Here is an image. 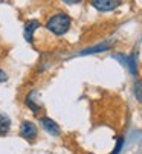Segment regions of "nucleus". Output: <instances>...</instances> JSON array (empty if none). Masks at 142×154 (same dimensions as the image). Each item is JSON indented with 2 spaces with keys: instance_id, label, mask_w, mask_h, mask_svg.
<instances>
[{
  "instance_id": "nucleus-1",
  "label": "nucleus",
  "mask_w": 142,
  "mask_h": 154,
  "mask_svg": "<svg viewBox=\"0 0 142 154\" xmlns=\"http://www.w3.org/2000/svg\"><path fill=\"white\" fill-rule=\"evenodd\" d=\"M70 25H72V18L69 17V14L66 12H57L54 15L49 17V20L46 21V29L54 35H64L69 32Z\"/></svg>"
},
{
  "instance_id": "nucleus-2",
  "label": "nucleus",
  "mask_w": 142,
  "mask_h": 154,
  "mask_svg": "<svg viewBox=\"0 0 142 154\" xmlns=\"http://www.w3.org/2000/svg\"><path fill=\"white\" fill-rule=\"evenodd\" d=\"M20 136L26 139L28 142H34L38 136V128L34 122L31 121H23L20 124Z\"/></svg>"
},
{
  "instance_id": "nucleus-3",
  "label": "nucleus",
  "mask_w": 142,
  "mask_h": 154,
  "mask_svg": "<svg viewBox=\"0 0 142 154\" xmlns=\"http://www.w3.org/2000/svg\"><path fill=\"white\" fill-rule=\"evenodd\" d=\"M90 5L101 12H109L122 5V0H90Z\"/></svg>"
},
{
  "instance_id": "nucleus-4",
  "label": "nucleus",
  "mask_w": 142,
  "mask_h": 154,
  "mask_svg": "<svg viewBox=\"0 0 142 154\" xmlns=\"http://www.w3.org/2000/svg\"><path fill=\"white\" fill-rule=\"evenodd\" d=\"M40 125L44 128V131H47L49 134H52V136H60V127H58V124L54 121V119H51L49 116H41L40 118Z\"/></svg>"
},
{
  "instance_id": "nucleus-5",
  "label": "nucleus",
  "mask_w": 142,
  "mask_h": 154,
  "mask_svg": "<svg viewBox=\"0 0 142 154\" xmlns=\"http://www.w3.org/2000/svg\"><path fill=\"white\" fill-rule=\"evenodd\" d=\"M38 26H40L38 20H28L25 23V26H23V37L26 38V41L29 43L34 41V34L38 29Z\"/></svg>"
},
{
  "instance_id": "nucleus-6",
  "label": "nucleus",
  "mask_w": 142,
  "mask_h": 154,
  "mask_svg": "<svg viewBox=\"0 0 142 154\" xmlns=\"http://www.w3.org/2000/svg\"><path fill=\"white\" fill-rule=\"evenodd\" d=\"M25 104H26V107L31 110L32 113H35V115H40V112H41V105L37 102V99H35V90H31L28 95H26V98H25Z\"/></svg>"
},
{
  "instance_id": "nucleus-7",
  "label": "nucleus",
  "mask_w": 142,
  "mask_h": 154,
  "mask_svg": "<svg viewBox=\"0 0 142 154\" xmlns=\"http://www.w3.org/2000/svg\"><path fill=\"white\" fill-rule=\"evenodd\" d=\"M110 48H112V43H103V45H98V46H93V48H89V49L81 51V55H89V54L104 52V51H109Z\"/></svg>"
},
{
  "instance_id": "nucleus-8",
  "label": "nucleus",
  "mask_w": 142,
  "mask_h": 154,
  "mask_svg": "<svg viewBox=\"0 0 142 154\" xmlns=\"http://www.w3.org/2000/svg\"><path fill=\"white\" fill-rule=\"evenodd\" d=\"M11 130V119L5 113H0V136H5Z\"/></svg>"
},
{
  "instance_id": "nucleus-9",
  "label": "nucleus",
  "mask_w": 142,
  "mask_h": 154,
  "mask_svg": "<svg viewBox=\"0 0 142 154\" xmlns=\"http://www.w3.org/2000/svg\"><path fill=\"white\" fill-rule=\"evenodd\" d=\"M133 90H134V96H136V99L142 104V79H136V81H134Z\"/></svg>"
},
{
  "instance_id": "nucleus-10",
  "label": "nucleus",
  "mask_w": 142,
  "mask_h": 154,
  "mask_svg": "<svg viewBox=\"0 0 142 154\" xmlns=\"http://www.w3.org/2000/svg\"><path fill=\"white\" fill-rule=\"evenodd\" d=\"M122 145H124V139H122V137H118L116 146H115V149H113V152H112V154H119V152H121V149H122Z\"/></svg>"
},
{
  "instance_id": "nucleus-11",
  "label": "nucleus",
  "mask_w": 142,
  "mask_h": 154,
  "mask_svg": "<svg viewBox=\"0 0 142 154\" xmlns=\"http://www.w3.org/2000/svg\"><path fill=\"white\" fill-rule=\"evenodd\" d=\"M5 81H8V73H6L2 67H0V84L5 82Z\"/></svg>"
},
{
  "instance_id": "nucleus-12",
  "label": "nucleus",
  "mask_w": 142,
  "mask_h": 154,
  "mask_svg": "<svg viewBox=\"0 0 142 154\" xmlns=\"http://www.w3.org/2000/svg\"><path fill=\"white\" fill-rule=\"evenodd\" d=\"M61 2H64L66 5H78V3L83 2V0H61Z\"/></svg>"
}]
</instances>
